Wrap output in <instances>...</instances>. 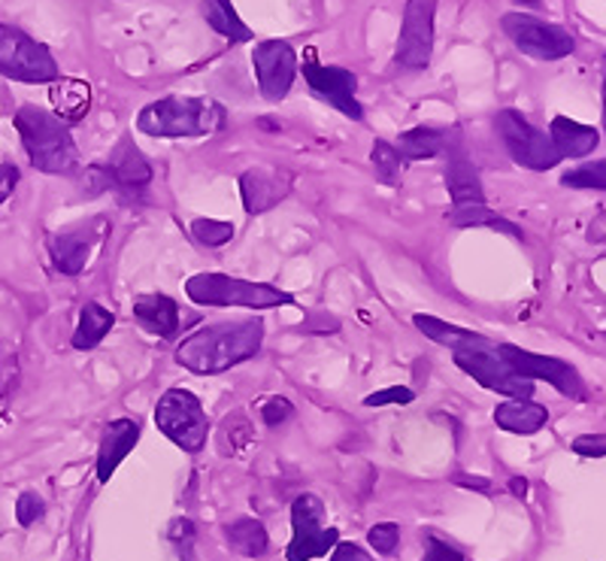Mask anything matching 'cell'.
I'll return each instance as SVG.
<instances>
[{"mask_svg": "<svg viewBox=\"0 0 606 561\" xmlns=\"http://www.w3.org/2000/svg\"><path fill=\"white\" fill-rule=\"evenodd\" d=\"M261 343H265V322L261 319L207 325L179 343L177 364L198 376H216L255 358L261 353Z\"/></svg>", "mask_w": 606, "mask_h": 561, "instance_id": "cell-1", "label": "cell"}, {"mask_svg": "<svg viewBox=\"0 0 606 561\" xmlns=\"http://www.w3.org/2000/svg\"><path fill=\"white\" fill-rule=\"evenodd\" d=\"M228 112L221 104L210 98H188V95H170V98L146 104L137 116V128L149 137H207L225 128Z\"/></svg>", "mask_w": 606, "mask_h": 561, "instance_id": "cell-2", "label": "cell"}, {"mask_svg": "<svg viewBox=\"0 0 606 561\" xmlns=\"http://www.w3.org/2000/svg\"><path fill=\"white\" fill-rule=\"evenodd\" d=\"M16 131L22 137L24 152L40 174H70L79 161L73 134L56 112L24 104L16 112Z\"/></svg>", "mask_w": 606, "mask_h": 561, "instance_id": "cell-3", "label": "cell"}, {"mask_svg": "<svg viewBox=\"0 0 606 561\" xmlns=\"http://www.w3.org/2000/svg\"><path fill=\"white\" fill-rule=\"evenodd\" d=\"M186 295L200 307H246V309H270L291 304V295L282 288L267 283H249L234 279L228 274H195L188 276Z\"/></svg>", "mask_w": 606, "mask_h": 561, "instance_id": "cell-4", "label": "cell"}, {"mask_svg": "<svg viewBox=\"0 0 606 561\" xmlns=\"http://www.w3.org/2000/svg\"><path fill=\"white\" fill-rule=\"evenodd\" d=\"M453 358L464 374L474 376L483 388H491L497 395H507L509 401H525V397L534 395V383L525 380V376H518L509 367L507 358L500 355V343L488 341V337H479L470 346L455 350Z\"/></svg>", "mask_w": 606, "mask_h": 561, "instance_id": "cell-5", "label": "cell"}, {"mask_svg": "<svg viewBox=\"0 0 606 561\" xmlns=\"http://www.w3.org/2000/svg\"><path fill=\"white\" fill-rule=\"evenodd\" d=\"M0 77L28 82V86H43V82H56L61 70L49 46L28 37L16 24L0 22Z\"/></svg>", "mask_w": 606, "mask_h": 561, "instance_id": "cell-6", "label": "cell"}, {"mask_svg": "<svg viewBox=\"0 0 606 561\" xmlns=\"http://www.w3.org/2000/svg\"><path fill=\"white\" fill-rule=\"evenodd\" d=\"M155 422L167 441H173L182 452H200L210 437V419L203 413L198 395L188 388H170L155 407Z\"/></svg>", "mask_w": 606, "mask_h": 561, "instance_id": "cell-7", "label": "cell"}, {"mask_svg": "<svg viewBox=\"0 0 606 561\" xmlns=\"http://www.w3.org/2000/svg\"><path fill=\"white\" fill-rule=\"evenodd\" d=\"M500 28L507 33L513 46L525 56L537 61H558V58L574 56V33L564 31L562 24H552L546 19L528 16V12H507L500 19Z\"/></svg>", "mask_w": 606, "mask_h": 561, "instance_id": "cell-8", "label": "cell"}, {"mask_svg": "<svg viewBox=\"0 0 606 561\" xmlns=\"http://www.w3.org/2000/svg\"><path fill=\"white\" fill-rule=\"evenodd\" d=\"M495 128L504 140V149L516 165L528 167V170H552L562 165V155L555 152L549 134L534 128L518 110H500L495 116Z\"/></svg>", "mask_w": 606, "mask_h": 561, "instance_id": "cell-9", "label": "cell"}, {"mask_svg": "<svg viewBox=\"0 0 606 561\" xmlns=\"http://www.w3.org/2000/svg\"><path fill=\"white\" fill-rule=\"evenodd\" d=\"M321 519H325L321 498L309 495V492L295 498V504H291V543L286 550L288 561L321 559L340 543V531L325 529Z\"/></svg>", "mask_w": 606, "mask_h": 561, "instance_id": "cell-10", "label": "cell"}, {"mask_svg": "<svg viewBox=\"0 0 606 561\" xmlns=\"http://www.w3.org/2000/svg\"><path fill=\"white\" fill-rule=\"evenodd\" d=\"M434 19H437V0H407L404 24L397 37L395 61L409 73H419L430 65L434 56Z\"/></svg>", "mask_w": 606, "mask_h": 561, "instance_id": "cell-11", "label": "cell"}, {"mask_svg": "<svg viewBox=\"0 0 606 561\" xmlns=\"http://www.w3.org/2000/svg\"><path fill=\"white\" fill-rule=\"evenodd\" d=\"M252 65L255 79H258V91L265 95V100H270V104L286 100V95L295 86V77H298L300 70L295 46L286 43V40H265V43L255 46Z\"/></svg>", "mask_w": 606, "mask_h": 561, "instance_id": "cell-12", "label": "cell"}, {"mask_svg": "<svg viewBox=\"0 0 606 561\" xmlns=\"http://www.w3.org/2000/svg\"><path fill=\"white\" fill-rule=\"evenodd\" d=\"M500 355L507 358L509 367L518 376H525L530 383L534 380H546L564 397H574V401H583L585 397V383L574 364L562 362V358H552V355L528 353V350H518V346H509V343H500Z\"/></svg>", "mask_w": 606, "mask_h": 561, "instance_id": "cell-13", "label": "cell"}, {"mask_svg": "<svg viewBox=\"0 0 606 561\" xmlns=\"http://www.w3.org/2000/svg\"><path fill=\"white\" fill-rule=\"evenodd\" d=\"M304 79H307L309 91L331 104L334 110H340L346 119L361 121L364 107L358 104V77L346 67L319 65V61H304Z\"/></svg>", "mask_w": 606, "mask_h": 561, "instance_id": "cell-14", "label": "cell"}, {"mask_svg": "<svg viewBox=\"0 0 606 561\" xmlns=\"http://www.w3.org/2000/svg\"><path fill=\"white\" fill-rule=\"evenodd\" d=\"M443 155H446V188L453 195L455 207H483V179L476 174V165L470 161V155H467V146H464L458 128L453 131V144H449V149Z\"/></svg>", "mask_w": 606, "mask_h": 561, "instance_id": "cell-15", "label": "cell"}, {"mask_svg": "<svg viewBox=\"0 0 606 561\" xmlns=\"http://www.w3.org/2000/svg\"><path fill=\"white\" fill-rule=\"evenodd\" d=\"M291 191V177L276 167H249L240 177L242 207L249 216H261L276 204H282Z\"/></svg>", "mask_w": 606, "mask_h": 561, "instance_id": "cell-16", "label": "cell"}, {"mask_svg": "<svg viewBox=\"0 0 606 561\" xmlns=\"http://www.w3.org/2000/svg\"><path fill=\"white\" fill-rule=\"evenodd\" d=\"M107 174H110V183L116 191H121L125 198H131V195H140L149 183H152V165L146 161V155L133 146V140H121L116 146V152L110 155V161H107Z\"/></svg>", "mask_w": 606, "mask_h": 561, "instance_id": "cell-17", "label": "cell"}, {"mask_svg": "<svg viewBox=\"0 0 606 561\" xmlns=\"http://www.w3.org/2000/svg\"><path fill=\"white\" fill-rule=\"evenodd\" d=\"M137 441H140V422L137 419H112L110 425L103 429V437H100L98 483H110L116 468L131 455Z\"/></svg>", "mask_w": 606, "mask_h": 561, "instance_id": "cell-18", "label": "cell"}, {"mask_svg": "<svg viewBox=\"0 0 606 561\" xmlns=\"http://www.w3.org/2000/svg\"><path fill=\"white\" fill-rule=\"evenodd\" d=\"M98 243V228L95 225H82L77 232H64V234H52L49 237V255L52 262L64 276H79L86 270L91 258V249Z\"/></svg>", "mask_w": 606, "mask_h": 561, "instance_id": "cell-19", "label": "cell"}, {"mask_svg": "<svg viewBox=\"0 0 606 561\" xmlns=\"http://www.w3.org/2000/svg\"><path fill=\"white\" fill-rule=\"evenodd\" d=\"M133 319L140 322V328L161 337V341H170L179 331V307L173 297L167 295H140L133 297Z\"/></svg>", "mask_w": 606, "mask_h": 561, "instance_id": "cell-20", "label": "cell"}, {"mask_svg": "<svg viewBox=\"0 0 606 561\" xmlns=\"http://www.w3.org/2000/svg\"><path fill=\"white\" fill-rule=\"evenodd\" d=\"M549 140L555 152L564 158H585L600 146V131L592 125H579V121L567 119V116H555L549 125Z\"/></svg>", "mask_w": 606, "mask_h": 561, "instance_id": "cell-21", "label": "cell"}, {"mask_svg": "<svg viewBox=\"0 0 606 561\" xmlns=\"http://www.w3.org/2000/svg\"><path fill=\"white\" fill-rule=\"evenodd\" d=\"M497 429L509 431V434H537L546 429L549 422V410L537 404V401H504L500 407H495Z\"/></svg>", "mask_w": 606, "mask_h": 561, "instance_id": "cell-22", "label": "cell"}, {"mask_svg": "<svg viewBox=\"0 0 606 561\" xmlns=\"http://www.w3.org/2000/svg\"><path fill=\"white\" fill-rule=\"evenodd\" d=\"M453 131H446V128H428V125L409 128V131L400 134L397 152H400L404 161H428V158H437V155L446 152L449 144H453Z\"/></svg>", "mask_w": 606, "mask_h": 561, "instance_id": "cell-23", "label": "cell"}, {"mask_svg": "<svg viewBox=\"0 0 606 561\" xmlns=\"http://www.w3.org/2000/svg\"><path fill=\"white\" fill-rule=\"evenodd\" d=\"M112 325H116V316H112L110 309L89 301L86 307L79 309L77 331H73V350H79V353H91V350L100 346V341L110 334Z\"/></svg>", "mask_w": 606, "mask_h": 561, "instance_id": "cell-24", "label": "cell"}, {"mask_svg": "<svg viewBox=\"0 0 606 561\" xmlns=\"http://www.w3.org/2000/svg\"><path fill=\"white\" fill-rule=\"evenodd\" d=\"M225 540L237 555L242 559H261L270 547V538H267V529L252 516L234 519L231 525H225Z\"/></svg>", "mask_w": 606, "mask_h": 561, "instance_id": "cell-25", "label": "cell"}, {"mask_svg": "<svg viewBox=\"0 0 606 561\" xmlns=\"http://www.w3.org/2000/svg\"><path fill=\"white\" fill-rule=\"evenodd\" d=\"M200 12H203V19L210 24L212 31L221 33L225 40H231V43H249L255 33L249 31V24L242 22L240 12L234 10L231 0H203L200 3Z\"/></svg>", "mask_w": 606, "mask_h": 561, "instance_id": "cell-26", "label": "cell"}, {"mask_svg": "<svg viewBox=\"0 0 606 561\" xmlns=\"http://www.w3.org/2000/svg\"><path fill=\"white\" fill-rule=\"evenodd\" d=\"M413 322H416V328L428 337V341L440 343V346H449V350H464V346H470V343H476L483 334H474V331L467 328H458V325H449V322L437 319V316H428V313H416L413 316Z\"/></svg>", "mask_w": 606, "mask_h": 561, "instance_id": "cell-27", "label": "cell"}, {"mask_svg": "<svg viewBox=\"0 0 606 561\" xmlns=\"http://www.w3.org/2000/svg\"><path fill=\"white\" fill-rule=\"evenodd\" d=\"M449 222L455 228H491V232L507 234L513 240H521V228L504 219V216H497L495 209H488L485 204L483 207H455L449 213Z\"/></svg>", "mask_w": 606, "mask_h": 561, "instance_id": "cell-28", "label": "cell"}, {"mask_svg": "<svg viewBox=\"0 0 606 561\" xmlns=\"http://www.w3.org/2000/svg\"><path fill=\"white\" fill-rule=\"evenodd\" d=\"M52 98H56L58 110L67 119H82L86 112H89V86H82L77 79H64L56 91H52Z\"/></svg>", "mask_w": 606, "mask_h": 561, "instance_id": "cell-29", "label": "cell"}, {"mask_svg": "<svg viewBox=\"0 0 606 561\" xmlns=\"http://www.w3.org/2000/svg\"><path fill=\"white\" fill-rule=\"evenodd\" d=\"M370 161L376 167V177L383 179L386 186H400V179H404V158L397 152V146H391L388 140H376Z\"/></svg>", "mask_w": 606, "mask_h": 561, "instance_id": "cell-30", "label": "cell"}, {"mask_svg": "<svg viewBox=\"0 0 606 561\" xmlns=\"http://www.w3.org/2000/svg\"><path fill=\"white\" fill-rule=\"evenodd\" d=\"M564 188H597V191H604L606 188V161L604 158H597L592 165L576 167V170H567L562 177Z\"/></svg>", "mask_w": 606, "mask_h": 561, "instance_id": "cell-31", "label": "cell"}, {"mask_svg": "<svg viewBox=\"0 0 606 561\" xmlns=\"http://www.w3.org/2000/svg\"><path fill=\"white\" fill-rule=\"evenodd\" d=\"M191 237L203 246H225V243L234 240V225L219 219H195L191 222Z\"/></svg>", "mask_w": 606, "mask_h": 561, "instance_id": "cell-32", "label": "cell"}, {"mask_svg": "<svg viewBox=\"0 0 606 561\" xmlns=\"http://www.w3.org/2000/svg\"><path fill=\"white\" fill-rule=\"evenodd\" d=\"M195 522L186 516H179L170 522V531H167V538H170V543H173V550H177V555L182 561H198V555H195Z\"/></svg>", "mask_w": 606, "mask_h": 561, "instance_id": "cell-33", "label": "cell"}, {"mask_svg": "<svg viewBox=\"0 0 606 561\" xmlns=\"http://www.w3.org/2000/svg\"><path fill=\"white\" fill-rule=\"evenodd\" d=\"M16 383H19V358L0 346V410L7 407V401L16 392Z\"/></svg>", "mask_w": 606, "mask_h": 561, "instance_id": "cell-34", "label": "cell"}, {"mask_svg": "<svg viewBox=\"0 0 606 561\" xmlns=\"http://www.w3.org/2000/svg\"><path fill=\"white\" fill-rule=\"evenodd\" d=\"M46 516V501L37 492H22L16 501V519L22 529H31L33 522H40Z\"/></svg>", "mask_w": 606, "mask_h": 561, "instance_id": "cell-35", "label": "cell"}, {"mask_svg": "<svg viewBox=\"0 0 606 561\" xmlns=\"http://www.w3.org/2000/svg\"><path fill=\"white\" fill-rule=\"evenodd\" d=\"M367 540H370V547L376 552L391 555L397 550V543H400V525H395V522H379V525L367 531Z\"/></svg>", "mask_w": 606, "mask_h": 561, "instance_id": "cell-36", "label": "cell"}, {"mask_svg": "<svg viewBox=\"0 0 606 561\" xmlns=\"http://www.w3.org/2000/svg\"><path fill=\"white\" fill-rule=\"evenodd\" d=\"M416 401V392L407 388V385H391V388H383V392H374V395L364 397V407H386V404H413Z\"/></svg>", "mask_w": 606, "mask_h": 561, "instance_id": "cell-37", "label": "cell"}, {"mask_svg": "<svg viewBox=\"0 0 606 561\" xmlns=\"http://www.w3.org/2000/svg\"><path fill=\"white\" fill-rule=\"evenodd\" d=\"M295 416V407H291V401L288 397H270V401H265V407H261V419H265V425H270V429H276V425H282V422H288V419Z\"/></svg>", "mask_w": 606, "mask_h": 561, "instance_id": "cell-38", "label": "cell"}, {"mask_svg": "<svg viewBox=\"0 0 606 561\" xmlns=\"http://www.w3.org/2000/svg\"><path fill=\"white\" fill-rule=\"evenodd\" d=\"M570 446H574L576 455H583V459H604L606 455L604 434H583V437H576Z\"/></svg>", "mask_w": 606, "mask_h": 561, "instance_id": "cell-39", "label": "cell"}, {"mask_svg": "<svg viewBox=\"0 0 606 561\" xmlns=\"http://www.w3.org/2000/svg\"><path fill=\"white\" fill-rule=\"evenodd\" d=\"M421 561H464V555L455 547H449L446 540L428 534V552Z\"/></svg>", "mask_w": 606, "mask_h": 561, "instance_id": "cell-40", "label": "cell"}, {"mask_svg": "<svg viewBox=\"0 0 606 561\" xmlns=\"http://www.w3.org/2000/svg\"><path fill=\"white\" fill-rule=\"evenodd\" d=\"M19 179H22L19 167L0 165V204H3V200H10V195L16 191V186H19Z\"/></svg>", "mask_w": 606, "mask_h": 561, "instance_id": "cell-41", "label": "cell"}, {"mask_svg": "<svg viewBox=\"0 0 606 561\" xmlns=\"http://www.w3.org/2000/svg\"><path fill=\"white\" fill-rule=\"evenodd\" d=\"M331 561H376V559L370 552H364L361 547H355V543H337Z\"/></svg>", "mask_w": 606, "mask_h": 561, "instance_id": "cell-42", "label": "cell"}, {"mask_svg": "<svg viewBox=\"0 0 606 561\" xmlns=\"http://www.w3.org/2000/svg\"><path fill=\"white\" fill-rule=\"evenodd\" d=\"M304 331H321V334H334V331H340V322H337V316H312V319L304 325Z\"/></svg>", "mask_w": 606, "mask_h": 561, "instance_id": "cell-43", "label": "cell"}, {"mask_svg": "<svg viewBox=\"0 0 606 561\" xmlns=\"http://www.w3.org/2000/svg\"><path fill=\"white\" fill-rule=\"evenodd\" d=\"M455 483L467 485V489H483V492H488V489H491V483H488V480H483V476H455Z\"/></svg>", "mask_w": 606, "mask_h": 561, "instance_id": "cell-44", "label": "cell"}, {"mask_svg": "<svg viewBox=\"0 0 606 561\" xmlns=\"http://www.w3.org/2000/svg\"><path fill=\"white\" fill-rule=\"evenodd\" d=\"M509 489H513V495L516 498H525L528 495V480H518V476H513V480H509Z\"/></svg>", "mask_w": 606, "mask_h": 561, "instance_id": "cell-45", "label": "cell"}, {"mask_svg": "<svg viewBox=\"0 0 606 561\" xmlns=\"http://www.w3.org/2000/svg\"><path fill=\"white\" fill-rule=\"evenodd\" d=\"M518 3H521V7H540L543 0H518Z\"/></svg>", "mask_w": 606, "mask_h": 561, "instance_id": "cell-46", "label": "cell"}]
</instances>
